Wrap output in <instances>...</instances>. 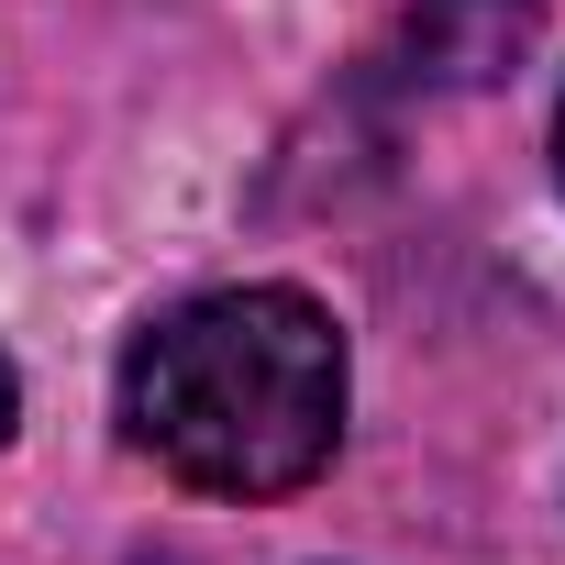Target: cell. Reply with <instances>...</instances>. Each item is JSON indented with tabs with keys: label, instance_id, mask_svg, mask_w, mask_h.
<instances>
[{
	"label": "cell",
	"instance_id": "1",
	"mask_svg": "<svg viewBox=\"0 0 565 565\" xmlns=\"http://www.w3.org/2000/svg\"><path fill=\"white\" fill-rule=\"evenodd\" d=\"M122 433L211 488V499H289L344 444V333L311 289H211L134 333Z\"/></svg>",
	"mask_w": 565,
	"mask_h": 565
},
{
	"label": "cell",
	"instance_id": "2",
	"mask_svg": "<svg viewBox=\"0 0 565 565\" xmlns=\"http://www.w3.org/2000/svg\"><path fill=\"white\" fill-rule=\"evenodd\" d=\"M422 23H433L444 45H466V56H499V45H521L532 0H422Z\"/></svg>",
	"mask_w": 565,
	"mask_h": 565
},
{
	"label": "cell",
	"instance_id": "3",
	"mask_svg": "<svg viewBox=\"0 0 565 565\" xmlns=\"http://www.w3.org/2000/svg\"><path fill=\"white\" fill-rule=\"evenodd\" d=\"M554 178H565V100H554Z\"/></svg>",
	"mask_w": 565,
	"mask_h": 565
},
{
	"label": "cell",
	"instance_id": "4",
	"mask_svg": "<svg viewBox=\"0 0 565 565\" xmlns=\"http://www.w3.org/2000/svg\"><path fill=\"white\" fill-rule=\"evenodd\" d=\"M0 433H12V366H0Z\"/></svg>",
	"mask_w": 565,
	"mask_h": 565
}]
</instances>
